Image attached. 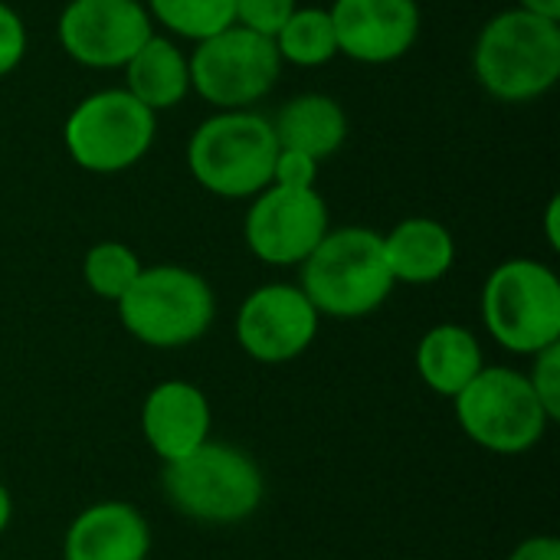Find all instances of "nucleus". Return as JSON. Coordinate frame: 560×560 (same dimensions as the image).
<instances>
[{
	"instance_id": "nucleus-1",
	"label": "nucleus",
	"mask_w": 560,
	"mask_h": 560,
	"mask_svg": "<svg viewBox=\"0 0 560 560\" xmlns=\"http://www.w3.org/2000/svg\"><path fill=\"white\" fill-rule=\"evenodd\" d=\"M472 75L499 102H538L560 79V20L522 7L495 13L476 36Z\"/></svg>"
},
{
	"instance_id": "nucleus-2",
	"label": "nucleus",
	"mask_w": 560,
	"mask_h": 560,
	"mask_svg": "<svg viewBox=\"0 0 560 560\" xmlns=\"http://www.w3.org/2000/svg\"><path fill=\"white\" fill-rule=\"evenodd\" d=\"M299 269V289L328 318H364L397 285L384 259V240L371 226L328 230Z\"/></svg>"
},
{
	"instance_id": "nucleus-3",
	"label": "nucleus",
	"mask_w": 560,
	"mask_h": 560,
	"mask_svg": "<svg viewBox=\"0 0 560 560\" xmlns=\"http://www.w3.org/2000/svg\"><path fill=\"white\" fill-rule=\"evenodd\" d=\"M279 141L272 121L256 112H213L187 141L190 177L213 197L253 200L272 184V161Z\"/></svg>"
},
{
	"instance_id": "nucleus-4",
	"label": "nucleus",
	"mask_w": 560,
	"mask_h": 560,
	"mask_svg": "<svg viewBox=\"0 0 560 560\" xmlns=\"http://www.w3.org/2000/svg\"><path fill=\"white\" fill-rule=\"evenodd\" d=\"M161 489L177 515L200 525H240L262 505L266 482L256 459L230 443H203L164 466Z\"/></svg>"
},
{
	"instance_id": "nucleus-5",
	"label": "nucleus",
	"mask_w": 560,
	"mask_h": 560,
	"mask_svg": "<svg viewBox=\"0 0 560 560\" xmlns=\"http://www.w3.org/2000/svg\"><path fill=\"white\" fill-rule=\"evenodd\" d=\"M115 305L125 331L161 351L200 341L217 315L210 282L187 266H144Z\"/></svg>"
},
{
	"instance_id": "nucleus-6",
	"label": "nucleus",
	"mask_w": 560,
	"mask_h": 560,
	"mask_svg": "<svg viewBox=\"0 0 560 560\" xmlns=\"http://www.w3.org/2000/svg\"><path fill=\"white\" fill-rule=\"evenodd\" d=\"M482 322L515 354L560 345V279L538 259H505L482 285Z\"/></svg>"
},
{
	"instance_id": "nucleus-7",
	"label": "nucleus",
	"mask_w": 560,
	"mask_h": 560,
	"mask_svg": "<svg viewBox=\"0 0 560 560\" xmlns=\"http://www.w3.org/2000/svg\"><path fill=\"white\" fill-rule=\"evenodd\" d=\"M158 138V115L125 89L79 98L62 121V148L89 174H121L141 164Z\"/></svg>"
},
{
	"instance_id": "nucleus-8",
	"label": "nucleus",
	"mask_w": 560,
	"mask_h": 560,
	"mask_svg": "<svg viewBox=\"0 0 560 560\" xmlns=\"http://www.w3.org/2000/svg\"><path fill=\"white\" fill-rule=\"evenodd\" d=\"M187 62L190 92L217 112L256 108L282 75L276 43L236 23L203 43H194Z\"/></svg>"
},
{
	"instance_id": "nucleus-9",
	"label": "nucleus",
	"mask_w": 560,
	"mask_h": 560,
	"mask_svg": "<svg viewBox=\"0 0 560 560\" xmlns=\"http://www.w3.org/2000/svg\"><path fill=\"white\" fill-rule=\"evenodd\" d=\"M456 420L476 446L495 456L528 453L551 427L528 377L512 368H482L456 397Z\"/></svg>"
},
{
	"instance_id": "nucleus-10",
	"label": "nucleus",
	"mask_w": 560,
	"mask_h": 560,
	"mask_svg": "<svg viewBox=\"0 0 560 560\" xmlns=\"http://www.w3.org/2000/svg\"><path fill=\"white\" fill-rule=\"evenodd\" d=\"M328 230L331 217L318 187L292 190L269 184L249 200L243 220L246 246L266 266H302Z\"/></svg>"
},
{
	"instance_id": "nucleus-11",
	"label": "nucleus",
	"mask_w": 560,
	"mask_h": 560,
	"mask_svg": "<svg viewBox=\"0 0 560 560\" xmlns=\"http://www.w3.org/2000/svg\"><path fill=\"white\" fill-rule=\"evenodd\" d=\"M154 33L141 0H69L56 20L62 52L85 69H121Z\"/></svg>"
},
{
	"instance_id": "nucleus-12",
	"label": "nucleus",
	"mask_w": 560,
	"mask_h": 560,
	"mask_svg": "<svg viewBox=\"0 0 560 560\" xmlns=\"http://www.w3.org/2000/svg\"><path fill=\"white\" fill-rule=\"evenodd\" d=\"M322 315L292 282H269L249 292L236 312L240 348L259 364H289L318 338Z\"/></svg>"
},
{
	"instance_id": "nucleus-13",
	"label": "nucleus",
	"mask_w": 560,
	"mask_h": 560,
	"mask_svg": "<svg viewBox=\"0 0 560 560\" xmlns=\"http://www.w3.org/2000/svg\"><path fill=\"white\" fill-rule=\"evenodd\" d=\"M338 56L361 66H390L420 39L417 0H335L328 7Z\"/></svg>"
},
{
	"instance_id": "nucleus-14",
	"label": "nucleus",
	"mask_w": 560,
	"mask_h": 560,
	"mask_svg": "<svg viewBox=\"0 0 560 560\" xmlns=\"http://www.w3.org/2000/svg\"><path fill=\"white\" fill-rule=\"evenodd\" d=\"M213 413L200 387L187 381H164L151 387L141 404V433L151 453L171 466L210 440Z\"/></svg>"
},
{
	"instance_id": "nucleus-15",
	"label": "nucleus",
	"mask_w": 560,
	"mask_h": 560,
	"mask_svg": "<svg viewBox=\"0 0 560 560\" xmlns=\"http://www.w3.org/2000/svg\"><path fill=\"white\" fill-rule=\"evenodd\" d=\"M148 555L151 528L128 502L82 509L62 538V560H148Z\"/></svg>"
},
{
	"instance_id": "nucleus-16",
	"label": "nucleus",
	"mask_w": 560,
	"mask_h": 560,
	"mask_svg": "<svg viewBox=\"0 0 560 560\" xmlns=\"http://www.w3.org/2000/svg\"><path fill=\"white\" fill-rule=\"evenodd\" d=\"M384 259L394 282L404 285H433L456 262V240L450 226L430 217H407L394 230L381 233Z\"/></svg>"
},
{
	"instance_id": "nucleus-17",
	"label": "nucleus",
	"mask_w": 560,
	"mask_h": 560,
	"mask_svg": "<svg viewBox=\"0 0 560 560\" xmlns=\"http://www.w3.org/2000/svg\"><path fill=\"white\" fill-rule=\"evenodd\" d=\"M269 121H272L279 148L302 151V154L315 158L318 164L335 158L351 135V121H348L345 105L325 92L292 95L276 112V118H269Z\"/></svg>"
},
{
	"instance_id": "nucleus-18",
	"label": "nucleus",
	"mask_w": 560,
	"mask_h": 560,
	"mask_svg": "<svg viewBox=\"0 0 560 560\" xmlns=\"http://www.w3.org/2000/svg\"><path fill=\"white\" fill-rule=\"evenodd\" d=\"M121 69H125L121 89L154 115L177 108L190 95V62L187 52L171 36L151 33L144 46Z\"/></svg>"
},
{
	"instance_id": "nucleus-19",
	"label": "nucleus",
	"mask_w": 560,
	"mask_h": 560,
	"mask_svg": "<svg viewBox=\"0 0 560 560\" xmlns=\"http://www.w3.org/2000/svg\"><path fill=\"white\" fill-rule=\"evenodd\" d=\"M482 368V345L463 325H436L417 345V374L440 397L456 400Z\"/></svg>"
},
{
	"instance_id": "nucleus-20",
	"label": "nucleus",
	"mask_w": 560,
	"mask_h": 560,
	"mask_svg": "<svg viewBox=\"0 0 560 560\" xmlns=\"http://www.w3.org/2000/svg\"><path fill=\"white\" fill-rule=\"evenodd\" d=\"M272 43L282 66L289 62L299 69H318L338 56L335 23L328 7H295L292 16L282 23V30L272 36Z\"/></svg>"
},
{
	"instance_id": "nucleus-21",
	"label": "nucleus",
	"mask_w": 560,
	"mask_h": 560,
	"mask_svg": "<svg viewBox=\"0 0 560 560\" xmlns=\"http://www.w3.org/2000/svg\"><path fill=\"white\" fill-rule=\"evenodd\" d=\"M151 23L177 39L203 43L236 23L233 0H141Z\"/></svg>"
},
{
	"instance_id": "nucleus-22",
	"label": "nucleus",
	"mask_w": 560,
	"mask_h": 560,
	"mask_svg": "<svg viewBox=\"0 0 560 560\" xmlns=\"http://www.w3.org/2000/svg\"><path fill=\"white\" fill-rule=\"evenodd\" d=\"M141 259L131 246L118 243V240H102L95 243L85 259H82V279L89 285L92 295H98L102 302H118L131 282L141 272Z\"/></svg>"
},
{
	"instance_id": "nucleus-23",
	"label": "nucleus",
	"mask_w": 560,
	"mask_h": 560,
	"mask_svg": "<svg viewBox=\"0 0 560 560\" xmlns=\"http://www.w3.org/2000/svg\"><path fill=\"white\" fill-rule=\"evenodd\" d=\"M236 7V26H246L259 36H276L282 23L292 16L299 0H233Z\"/></svg>"
},
{
	"instance_id": "nucleus-24",
	"label": "nucleus",
	"mask_w": 560,
	"mask_h": 560,
	"mask_svg": "<svg viewBox=\"0 0 560 560\" xmlns=\"http://www.w3.org/2000/svg\"><path fill=\"white\" fill-rule=\"evenodd\" d=\"M535 397L541 400L545 413L551 417V423L560 420V345H551L545 351L535 354V368L532 374H525Z\"/></svg>"
},
{
	"instance_id": "nucleus-25",
	"label": "nucleus",
	"mask_w": 560,
	"mask_h": 560,
	"mask_svg": "<svg viewBox=\"0 0 560 560\" xmlns=\"http://www.w3.org/2000/svg\"><path fill=\"white\" fill-rule=\"evenodd\" d=\"M318 171H322V164L315 158L292 151V148H279V154L272 161V184L292 187V190H312L318 184Z\"/></svg>"
},
{
	"instance_id": "nucleus-26",
	"label": "nucleus",
	"mask_w": 560,
	"mask_h": 560,
	"mask_svg": "<svg viewBox=\"0 0 560 560\" xmlns=\"http://www.w3.org/2000/svg\"><path fill=\"white\" fill-rule=\"evenodd\" d=\"M23 56H26V23L7 0H0V79L16 72Z\"/></svg>"
},
{
	"instance_id": "nucleus-27",
	"label": "nucleus",
	"mask_w": 560,
	"mask_h": 560,
	"mask_svg": "<svg viewBox=\"0 0 560 560\" xmlns=\"http://www.w3.org/2000/svg\"><path fill=\"white\" fill-rule=\"evenodd\" d=\"M509 560H560V541L551 535H535L525 538Z\"/></svg>"
},
{
	"instance_id": "nucleus-28",
	"label": "nucleus",
	"mask_w": 560,
	"mask_h": 560,
	"mask_svg": "<svg viewBox=\"0 0 560 560\" xmlns=\"http://www.w3.org/2000/svg\"><path fill=\"white\" fill-rule=\"evenodd\" d=\"M558 217H560V197H551V200H548V210H545V236H548L551 249H560Z\"/></svg>"
},
{
	"instance_id": "nucleus-29",
	"label": "nucleus",
	"mask_w": 560,
	"mask_h": 560,
	"mask_svg": "<svg viewBox=\"0 0 560 560\" xmlns=\"http://www.w3.org/2000/svg\"><path fill=\"white\" fill-rule=\"evenodd\" d=\"M518 7L548 20H560V0H518Z\"/></svg>"
},
{
	"instance_id": "nucleus-30",
	"label": "nucleus",
	"mask_w": 560,
	"mask_h": 560,
	"mask_svg": "<svg viewBox=\"0 0 560 560\" xmlns=\"http://www.w3.org/2000/svg\"><path fill=\"white\" fill-rule=\"evenodd\" d=\"M10 522H13V499H10V489L0 482V535L10 528Z\"/></svg>"
}]
</instances>
